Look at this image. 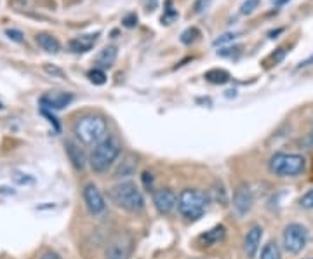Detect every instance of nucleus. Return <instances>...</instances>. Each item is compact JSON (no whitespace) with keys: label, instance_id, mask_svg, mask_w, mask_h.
<instances>
[{"label":"nucleus","instance_id":"1","mask_svg":"<svg viewBox=\"0 0 313 259\" xmlns=\"http://www.w3.org/2000/svg\"><path fill=\"white\" fill-rule=\"evenodd\" d=\"M73 134L87 146H96L108 136V124L101 115H84L73 124Z\"/></svg>","mask_w":313,"mask_h":259},{"label":"nucleus","instance_id":"2","mask_svg":"<svg viewBox=\"0 0 313 259\" xmlns=\"http://www.w3.org/2000/svg\"><path fill=\"white\" fill-rule=\"evenodd\" d=\"M108 197H110V200L117 207L124 209L127 212L138 214V212H141L145 209L143 193L132 181H124V183H118L115 186H111V190L108 191Z\"/></svg>","mask_w":313,"mask_h":259},{"label":"nucleus","instance_id":"3","mask_svg":"<svg viewBox=\"0 0 313 259\" xmlns=\"http://www.w3.org/2000/svg\"><path fill=\"white\" fill-rule=\"evenodd\" d=\"M122 151V143L115 136H108L104 141H101L100 144H96L91 153V167L94 172L103 174L111 167L115 160L118 158Z\"/></svg>","mask_w":313,"mask_h":259},{"label":"nucleus","instance_id":"4","mask_svg":"<svg viewBox=\"0 0 313 259\" xmlns=\"http://www.w3.org/2000/svg\"><path fill=\"white\" fill-rule=\"evenodd\" d=\"M207 202H209V197H207L202 190H197V188H185L178 197L179 214H181L183 218L195 221V219H199L204 216L206 207H207Z\"/></svg>","mask_w":313,"mask_h":259},{"label":"nucleus","instance_id":"5","mask_svg":"<svg viewBox=\"0 0 313 259\" xmlns=\"http://www.w3.org/2000/svg\"><path fill=\"white\" fill-rule=\"evenodd\" d=\"M307 167V160L303 155L298 153H275L268 162V169L279 177L300 176Z\"/></svg>","mask_w":313,"mask_h":259},{"label":"nucleus","instance_id":"6","mask_svg":"<svg viewBox=\"0 0 313 259\" xmlns=\"http://www.w3.org/2000/svg\"><path fill=\"white\" fill-rule=\"evenodd\" d=\"M282 242L289 254H300L308 244V230L300 223H291L284 228Z\"/></svg>","mask_w":313,"mask_h":259},{"label":"nucleus","instance_id":"7","mask_svg":"<svg viewBox=\"0 0 313 259\" xmlns=\"http://www.w3.org/2000/svg\"><path fill=\"white\" fill-rule=\"evenodd\" d=\"M132 237L129 233H120L117 235L106 247V259H131L132 256Z\"/></svg>","mask_w":313,"mask_h":259},{"label":"nucleus","instance_id":"8","mask_svg":"<svg viewBox=\"0 0 313 259\" xmlns=\"http://www.w3.org/2000/svg\"><path fill=\"white\" fill-rule=\"evenodd\" d=\"M82 195H84V202H86L87 205V211H89L91 214L93 216L103 214L104 209H106V202H104L103 193H101L96 184L87 183L82 190Z\"/></svg>","mask_w":313,"mask_h":259},{"label":"nucleus","instance_id":"9","mask_svg":"<svg viewBox=\"0 0 313 259\" xmlns=\"http://www.w3.org/2000/svg\"><path fill=\"white\" fill-rule=\"evenodd\" d=\"M252 204H254V195L247 183H240L235 190L233 195V209L238 216H245L251 212Z\"/></svg>","mask_w":313,"mask_h":259},{"label":"nucleus","instance_id":"10","mask_svg":"<svg viewBox=\"0 0 313 259\" xmlns=\"http://www.w3.org/2000/svg\"><path fill=\"white\" fill-rule=\"evenodd\" d=\"M153 204L160 214H171L178 205V197L171 188H158L153 190Z\"/></svg>","mask_w":313,"mask_h":259},{"label":"nucleus","instance_id":"11","mask_svg":"<svg viewBox=\"0 0 313 259\" xmlns=\"http://www.w3.org/2000/svg\"><path fill=\"white\" fill-rule=\"evenodd\" d=\"M73 101V96L70 92H61V91H54V92H47L40 98V105L42 108H49V110H63L65 106H68L70 103Z\"/></svg>","mask_w":313,"mask_h":259},{"label":"nucleus","instance_id":"12","mask_svg":"<svg viewBox=\"0 0 313 259\" xmlns=\"http://www.w3.org/2000/svg\"><path fill=\"white\" fill-rule=\"evenodd\" d=\"M263 239V228L258 225L251 226L249 232L245 233V239H244V253L247 254L249 259H254L256 254L259 251V244H261Z\"/></svg>","mask_w":313,"mask_h":259},{"label":"nucleus","instance_id":"13","mask_svg":"<svg viewBox=\"0 0 313 259\" xmlns=\"http://www.w3.org/2000/svg\"><path fill=\"white\" fill-rule=\"evenodd\" d=\"M224 237H226V228H224L223 225H217V226H214V228L207 230L206 233H202V235L199 237V242L206 247H210V246L219 244Z\"/></svg>","mask_w":313,"mask_h":259},{"label":"nucleus","instance_id":"14","mask_svg":"<svg viewBox=\"0 0 313 259\" xmlns=\"http://www.w3.org/2000/svg\"><path fill=\"white\" fill-rule=\"evenodd\" d=\"M98 37H100V33L80 35V37L70 40V49H72V52H77V54H80V52H87V51H91L93 45L98 42Z\"/></svg>","mask_w":313,"mask_h":259},{"label":"nucleus","instance_id":"15","mask_svg":"<svg viewBox=\"0 0 313 259\" xmlns=\"http://www.w3.org/2000/svg\"><path fill=\"white\" fill-rule=\"evenodd\" d=\"M65 148H66V155H68V158H70V162H72L73 167L79 169V171H82L87 164L86 153L82 151V148H79L75 143H72V141H66Z\"/></svg>","mask_w":313,"mask_h":259},{"label":"nucleus","instance_id":"16","mask_svg":"<svg viewBox=\"0 0 313 259\" xmlns=\"http://www.w3.org/2000/svg\"><path fill=\"white\" fill-rule=\"evenodd\" d=\"M35 40H37L38 47H42L45 52H49V54H56V52L59 51L58 38L52 37V35H49V33H38Z\"/></svg>","mask_w":313,"mask_h":259},{"label":"nucleus","instance_id":"17","mask_svg":"<svg viewBox=\"0 0 313 259\" xmlns=\"http://www.w3.org/2000/svg\"><path fill=\"white\" fill-rule=\"evenodd\" d=\"M117 59V47H104L103 51L98 54L96 63L103 68H110Z\"/></svg>","mask_w":313,"mask_h":259},{"label":"nucleus","instance_id":"18","mask_svg":"<svg viewBox=\"0 0 313 259\" xmlns=\"http://www.w3.org/2000/svg\"><path fill=\"white\" fill-rule=\"evenodd\" d=\"M206 80L210 84H216V86H221V84H226L228 80H230V73H228L226 70L214 68L206 73Z\"/></svg>","mask_w":313,"mask_h":259},{"label":"nucleus","instance_id":"19","mask_svg":"<svg viewBox=\"0 0 313 259\" xmlns=\"http://www.w3.org/2000/svg\"><path fill=\"white\" fill-rule=\"evenodd\" d=\"M136 165H138V162H136V158L132 157V155H129L127 158L124 160V164L118 167V171H117V176H131L132 172L136 171Z\"/></svg>","mask_w":313,"mask_h":259},{"label":"nucleus","instance_id":"20","mask_svg":"<svg viewBox=\"0 0 313 259\" xmlns=\"http://www.w3.org/2000/svg\"><path fill=\"white\" fill-rule=\"evenodd\" d=\"M261 259H282L280 258V249L275 242H268L261 251Z\"/></svg>","mask_w":313,"mask_h":259},{"label":"nucleus","instance_id":"21","mask_svg":"<svg viewBox=\"0 0 313 259\" xmlns=\"http://www.w3.org/2000/svg\"><path fill=\"white\" fill-rule=\"evenodd\" d=\"M87 77H89L91 82L96 84V86H103V84L106 82V75H104V72H103L101 68L91 70V72L87 73Z\"/></svg>","mask_w":313,"mask_h":259},{"label":"nucleus","instance_id":"22","mask_svg":"<svg viewBox=\"0 0 313 259\" xmlns=\"http://www.w3.org/2000/svg\"><path fill=\"white\" fill-rule=\"evenodd\" d=\"M200 37V31L197 30V28H188V30H185L181 33V42L186 45H190L192 42H195L197 38Z\"/></svg>","mask_w":313,"mask_h":259},{"label":"nucleus","instance_id":"23","mask_svg":"<svg viewBox=\"0 0 313 259\" xmlns=\"http://www.w3.org/2000/svg\"><path fill=\"white\" fill-rule=\"evenodd\" d=\"M178 17V10H174L171 7V2H167V9H165V14L162 16V23H165V24H171L172 21Z\"/></svg>","mask_w":313,"mask_h":259},{"label":"nucleus","instance_id":"24","mask_svg":"<svg viewBox=\"0 0 313 259\" xmlns=\"http://www.w3.org/2000/svg\"><path fill=\"white\" fill-rule=\"evenodd\" d=\"M258 5H259V0H245L240 7V12L251 14V12H254V9H258Z\"/></svg>","mask_w":313,"mask_h":259},{"label":"nucleus","instance_id":"25","mask_svg":"<svg viewBox=\"0 0 313 259\" xmlns=\"http://www.w3.org/2000/svg\"><path fill=\"white\" fill-rule=\"evenodd\" d=\"M300 205L303 209H313V190H308L307 193L300 198Z\"/></svg>","mask_w":313,"mask_h":259},{"label":"nucleus","instance_id":"26","mask_svg":"<svg viewBox=\"0 0 313 259\" xmlns=\"http://www.w3.org/2000/svg\"><path fill=\"white\" fill-rule=\"evenodd\" d=\"M235 38H237V33H224L221 35V37H217L216 40H214V45H223V44H228V42H233Z\"/></svg>","mask_w":313,"mask_h":259},{"label":"nucleus","instance_id":"27","mask_svg":"<svg viewBox=\"0 0 313 259\" xmlns=\"http://www.w3.org/2000/svg\"><path fill=\"white\" fill-rule=\"evenodd\" d=\"M5 35H7V38H10V40H14V42H23L24 40V35L21 33L19 30H14V28H9V30H5Z\"/></svg>","mask_w":313,"mask_h":259},{"label":"nucleus","instance_id":"28","mask_svg":"<svg viewBox=\"0 0 313 259\" xmlns=\"http://www.w3.org/2000/svg\"><path fill=\"white\" fill-rule=\"evenodd\" d=\"M122 23H124V26H127V28L136 26V24H138V16H136V12L125 14L124 19H122Z\"/></svg>","mask_w":313,"mask_h":259},{"label":"nucleus","instance_id":"29","mask_svg":"<svg viewBox=\"0 0 313 259\" xmlns=\"http://www.w3.org/2000/svg\"><path fill=\"white\" fill-rule=\"evenodd\" d=\"M44 70L49 73V75H56V77H59V79H63V77H65V73H63L61 70L56 68V66H51L49 63H47V65H44Z\"/></svg>","mask_w":313,"mask_h":259},{"label":"nucleus","instance_id":"30","mask_svg":"<svg viewBox=\"0 0 313 259\" xmlns=\"http://www.w3.org/2000/svg\"><path fill=\"white\" fill-rule=\"evenodd\" d=\"M209 2H210V0H197L195 5H193V9H195V12H197V14H200L204 9H206L207 5H209Z\"/></svg>","mask_w":313,"mask_h":259},{"label":"nucleus","instance_id":"31","mask_svg":"<svg viewBox=\"0 0 313 259\" xmlns=\"http://www.w3.org/2000/svg\"><path fill=\"white\" fill-rule=\"evenodd\" d=\"M286 49H277V54H273L272 56V58H270V59H272V61L273 63H275V65H277V63H280V61H282V59L284 58H286Z\"/></svg>","mask_w":313,"mask_h":259},{"label":"nucleus","instance_id":"32","mask_svg":"<svg viewBox=\"0 0 313 259\" xmlns=\"http://www.w3.org/2000/svg\"><path fill=\"white\" fill-rule=\"evenodd\" d=\"M143 183H145L146 190H152L153 186V176L150 172H143Z\"/></svg>","mask_w":313,"mask_h":259},{"label":"nucleus","instance_id":"33","mask_svg":"<svg viewBox=\"0 0 313 259\" xmlns=\"http://www.w3.org/2000/svg\"><path fill=\"white\" fill-rule=\"evenodd\" d=\"M42 113H44V115L47 117V119H49V122H51L52 126H54V129H56V130H59V124L56 122V119H54V117H52L51 113L47 112V110H42Z\"/></svg>","mask_w":313,"mask_h":259},{"label":"nucleus","instance_id":"34","mask_svg":"<svg viewBox=\"0 0 313 259\" xmlns=\"http://www.w3.org/2000/svg\"><path fill=\"white\" fill-rule=\"evenodd\" d=\"M40 259H61V258H59V256H58V254H56V253H52V251H47V253H44V254H42V256H40Z\"/></svg>","mask_w":313,"mask_h":259},{"label":"nucleus","instance_id":"35","mask_svg":"<svg viewBox=\"0 0 313 259\" xmlns=\"http://www.w3.org/2000/svg\"><path fill=\"white\" fill-rule=\"evenodd\" d=\"M284 2H287V0H275V3H284Z\"/></svg>","mask_w":313,"mask_h":259},{"label":"nucleus","instance_id":"36","mask_svg":"<svg viewBox=\"0 0 313 259\" xmlns=\"http://www.w3.org/2000/svg\"><path fill=\"white\" fill-rule=\"evenodd\" d=\"M312 141H313V132H312Z\"/></svg>","mask_w":313,"mask_h":259},{"label":"nucleus","instance_id":"37","mask_svg":"<svg viewBox=\"0 0 313 259\" xmlns=\"http://www.w3.org/2000/svg\"><path fill=\"white\" fill-rule=\"evenodd\" d=\"M310 259H313V258H310Z\"/></svg>","mask_w":313,"mask_h":259}]
</instances>
